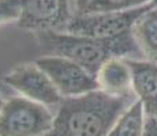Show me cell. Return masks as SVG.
<instances>
[{"label": "cell", "mask_w": 157, "mask_h": 136, "mask_svg": "<svg viewBox=\"0 0 157 136\" xmlns=\"http://www.w3.org/2000/svg\"><path fill=\"white\" fill-rule=\"evenodd\" d=\"M153 2H156V3H157V0H153Z\"/></svg>", "instance_id": "obj_16"}, {"label": "cell", "mask_w": 157, "mask_h": 136, "mask_svg": "<svg viewBox=\"0 0 157 136\" xmlns=\"http://www.w3.org/2000/svg\"><path fill=\"white\" fill-rule=\"evenodd\" d=\"M59 90L63 98L79 97L98 90L97 79L87 69L62 56H43L36 60Z\"/></svg>", "instance_id": "obj_5"}, {"label": "cell", "mask_w": 157, "mask_h": 136, "mask_svg": "<svg viewBox=\"0 0 157 136\" xmlns=\"http://www.w3.org/2000/svg\"><path fill=\"white\" fill-rule=\"evenodd\" d=\"M137 98L113 97L101 90L63 98L55 109L52 129L45 136H108Z\"/></svg>", "instance_id": "obj_1"}, {"label": "cell", "mask_w": 157, "mask_h": 136, "mask_svg": "<svg viewBox=\"0 0 157 136\" xmlns=\"http://www.w3.org/2000/svg\"><path fill=\"white\" fill-rule=\"evenodd\" d=\"M3 83L18 91L21 97H25L48 108L56 109L63 99L51 78L36 63L15 67L4 76Z\"/></svg>", "instance_id": "obj_6"}, {"label": "cell", "mask_w": 157, "mask_h": 136, "mask_svg": "<svg viewBox=\"0 0 157 136\" xmlns=\"http://www.w3.org/2000/svg\"><path fill=\"white\" fill-rule=\"evenodd\" d=\"M36 38L44 53L66 57L94 76L109 59L144 60L132 30L111 40H97L67 31H38Z\"/></svg>", "instance_id": "obj_2"}, {"label": "cell", "mask_w": 157, "mask_h": 136, "mask_svg": "<svg viewBox=\"0 0 157 136\" xmlns=\"http://www.w3.org/2000/svg\"><path fill=\"white\" fill-rule=\"evenodd\" d=\"M152 2L153 0H74V15L128 11L146 6Z\"/></svg>", "instance_id": "obj_11"}, {"label": "cell", "mask_w": 157, "mask_h": 136, "mask_svg": "<svg viewBox=\"0 0 157 136\" xmlns=\"http://www.w3.org/2000/svg\"><path fill=\"white\" fill-rule=\"evenodd\" d=\"M132 35L144 60L157 64V3L145 11L135 22Z\"/></svg>", "instance_id": "obj_10"}, {"label": "cell", "mask_w": 157, "mask_h": 136, "mask_svg": "<svg viewBox=\"0 0 157 136\" xmlns=\"http://www.w3.org/2000/svg\"><path fill=\"white\" fill-rule=\"evenodd\" d=\"M145 123H146V116L144 108L137 99L120 116L108 136H144Z\"/></svg>", "instance_id": "obj_12"}, {"label": "cell", "mask_w": 157, "mask_h": 136, "mask_svg": "<svg viewBox=\"0 0 157 136\" xmlns=\"http://www.w3.org/2000/svg\"><path fill=\"white\" fill-rule=\"evenodd\" d=\"M153 4L155 2L142 6V7L134 8V10L117 11V13L72 15L64 31L70 34L97 38V40L116 38L119 35L131 31L140 17L146 10H149Z\"/></svg>", "instance_id": "obj_4"}, {"label": "cell", "mask_w": 157, "mask_h": 136, "mask_svg": "<svg viewBox=\"0 0 157 136\" xmlns=\"http://www.w3.org/2000/svg\"><path fill=\"white\" fill-rule=\"evenodd\" d=\"M2 84L3 83H0V110H2V108H3V105H4V97H3V93H2V90H3V87H2Z\"/></svg>", "instance_id": "obj_15"}, {"label": "cell", "mask_w": 157, "mask_h": 136, "mask_svg": "<svg viewBox=\"0 0 157 136\" xmlns=\"http://www.w3.org/2000/svg\"><path fill=\"white\" fill-rule=\"evenodd\" d=\"M53 119L51 108L21 95L11 97L0 110V136H45Z\"/></svg>", "instance_id": "obj_3"}, {"label": "cell", "mask_w": 157, "mask_h": 136, "mask_svg": "<svg viewBox=\"0 0 157 136\" xmlns=\"http://www.w3.org/2000/svg\"><path fill=\"white\" fill-rule=\"evenodd\" d=\"M98 90L113 97L137 98L132 89V72L127 60L109 59L96 75Z\"/></svg>", "instance_id": "obj_9"}, {"label": "cell", "mask_w": 157, "mask_h": 136, "mask_svg": "<svg viewBox=\"0 0 157 136\" xmlns=\"http://www.w3.org/2000/svg\"><path fill=\"white\" fill-rule=\"evenodd\" d=\"M144 136H157V119H146Z\"/></svg>", "instance_id": "obj_14"}, {"label": "cell", "mask_w": 157, "mask_h": 136, "mask_svg": "<svg viewBox=\"0 0 157 136\" xmlns=\"http://www.w3.org/2000/svg\"><path fill=\"white\" fill-rule=\"evenodd\" d=\"M22 11L23 0H0V26L18 23Z\"/></svg>", "instance_id": "obj_13"}, {"label": "cell", "mask_w": 157, "mask_h": 136, "mask_svg": "<svg viewBox=\"0 0 157 136\" xmlns=\"http://www.w3.org/2000/svg\"><path fill=\"white\" fill-rule=\"evenodd\" d=\"M132 72V89L146 119H157V64L147 60H127Z\"/></svg>", "instance_id": "obj_8"}, {"label": "cell", "mask_w": 157, "mask_h": 136, "mask_svg": "<svg viewBox=\"0 0 157 136\" xmlns=\"http://www.w3.org/2000/svg\"><path fill=\"white\" fill-rule=\"evenodd\" d=\"M72 15L70 0H23L19 27L38 31H64Z\"/></svg>", "instance_id": "obj_7"}]
</instances>
